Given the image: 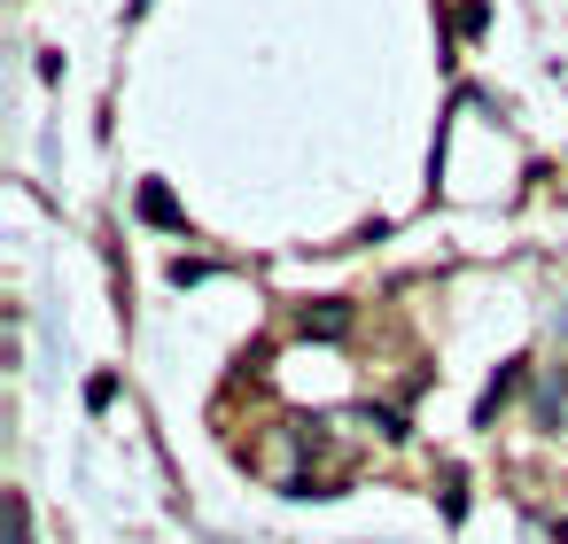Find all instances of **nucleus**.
I'll return each instance as SVG.
<instances>
[{"instance_id": "nucleus-1", "label": "nucleus", "mask_w": 568, "mask_h": 544, "mask_svg": "<svg viewBox=\"0 0 568 544\" xmlns=\"http://www.w3.org/2000/svg\"><path fill=\"white\" fill-rule=\"evenodd\" d=\"M141 218H149V226H187V218H180V203H172V187H156V179L141 187Z\"/></svg>"}, {"instance_id": "nucleus-2", "label": "nucleus", "mask_w": 568, "mask_h": 544, "mask_svg": "<svg viewBox=\"0 0 568 544\" xmlns=\"http://www.w3.org/2000/svg\"><path fill=\"white\" fill-rule=\"evenodd\" d=\"M351 327V304H320V311H304V335H320V342H335Z\"/></svg>"}, {"instance_id": "nucleus-3", "label": "nucleus", "mask_w": 568, "mask_h": 544, "mask_svg": "<svg viewBox=\"0 0 568 544\" xmlns=\"http://www.w3.org/2000/svg\"><path fill=\"white\" fill-rule=\"evenodd\" d=\"M195 280H211V265H195V257H180V265H172V288H195Z\"/></svg>"}, {"instance_id": "nucleus-4", "label": "nucleus", "mask_w": 568, "mask_h": 544, "mask_svg": "<svg viewBox=\"0 0 568 544\" xmlns=\"http://www.w3.org/2000/svg\"><path fill=\"white\" fill-rule=\"evenodd\" d=\"M560 536H568V521H560Z\"/></svg>"}]
</instances>
